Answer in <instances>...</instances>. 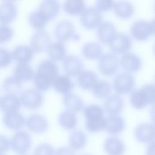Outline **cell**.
I'll list each match as a JSON object with an SVG mask.
<instances>
[{
  "mask_svg": "<svg viewBox=\"0 0 155 155\" xmlns=\"http://www.w3.org/2000/svg\"><path fill=\"white\" fill-rule=\"evenodd\" d=\"M104 114V108L99 105H89L84 109L85 128L88 132L96 133L104 130L105 117Z\"/></svg>",
  "mask_w": 155,
  "mask_h": 155,
  "instance_id": "cell-1",
  "label": "cell"
},
{
  "mask_svg": "<svg viewBox=\"0 0 155 155\" xmlns=\"http://www.w3.org/2000/svg\"><path fill=\"white\" fill-rule=\"evenodd\" d=\"M155 98V88L152 84H146L140 89L131 91L130 103L133 108L140 110L148 105L153 104Z\"/></svg>",
  "mask_w": 155,
  "mask_h": 155,
  "instance_id": "cell-2",
  "label": "cell"
},
{
  "mask_svg": "<svg viewBox=\"0 0 155 155\" xmlns=\"http://www.w3.org/2000/svg\"><path fill=\"white\" fill-rule=\"evenodd\" d=\"M31 146V138L26 131L18 130L10 140L11 150L18 155H25Z\"/></svg>",
  "mask_w": 155,
  "mask_h": 155,
  "instance_id": "cell-3",
  "label": "cell"
},
{
  "mask_svg": "<svg viewBox=\"0 0 155 155\" xmlns=\"http://www.w3.org/2000/svg\"><path fill=\"white\" fill-rule=\"evenodd\" d=\"M154 22L144 20L135 21L130 28L132 38L138 41L147 40L154 35Z\"/></svg>",
  "mask_w": 155,
  "mask_h": 155,
  "instance_id": "cell-4",
  "label": "cell"
},
{
  "mask_svg": "<svg viewBox=\"0 0 155 155\" xmlns=\"http://www.w3.org/2000/svg\"><path fill=\"white\" fill-rule=\"evenodd\" d=\"M19 99L21 105L32 110L40 108L44 101V97L41 92L33 88L27 89L22 92Z\"/></svg>",
  "mask_w": 155,
  "mask_h": 155,
  "instance_id": "cell-5",
  "label": "cell"
},
{
  "mask_svg": "<svg viewBox=\"0 0 155 155\" xmlns=\"http://www.w3.org/2000/svg\"><path fill=\"white\" fill-rule=\"evenodd\" d=\"M135 85L134 77L128 73L117 74L113 79V88L116 94L125 95L131 93Z\"/></svg>",
  "mask_w": 155,
  "mask_h": 155,
  "instance_id": "cell-6",
  "label": "cell"
},
{
  "mask_svg": "<svg viewBox=\"0 0 155 155\" xmlns=\"http://www.w3.org/2000/svg\"><path fill=\"white\" fill-rule=\"evenodd\" d=\"M119 68V61L114 53H108L102 55L98 61V68L104 76L115 74Z\"/></svg>",
  "mask_w": 155,
  "mask_h": 155,
  "instance_id": "cell-7",
  "label": "cell"
},
{
  "mask_svg": "<svg viewBox=\"0 0 155 155\" xmlns=\"http://www.w3.org/2000/svg\"><path fill=\"white\" fill-rule=\"evenodd\" d=\"M54 35L60 42H64L70 40L76 41L80 38L79 35L75 33L73 24L68 21H61L56 25Z\"/></svg>",
  "mask_w": 155,
  "mask_h": 155,
  "instance_id": "cell-8",
  "label": "cell"
},
{
  "mask_svg": "<svg viewBox=\"0 0 155 155\" xmlns=\"http://www.w3.org/2000/svg\"><path fill=\"white\" fill-rule=\"evenodd\" d=\"M102 21V16L100 12L94 7L85 9L81 14V25L86 29L93 30L98 27Z\"/></svg>",
  "mask_w": 155,
  "mask_h": 155,
  "instance_id": "cell-9",
  "label": "cell"
},
{
  "mask_svg": "<svg viewBox=\"0 0 155 155\" xmlns=\"http://www.w3.org/2000/svg\"><path fill=\"white\" fill-rule=\"evenodd\" d=\"M59 68L56 64L51 60H44L38 65L36 76L53 84V81L58 76Z\"/></svg>",
  "mask_w": 155,
  "mask_h": 155,
  "instance_id": "cell-10",
  "label": "cell"
},
{
  "mask_svg": "<svg viewBox=\"0 0 155 155\" xmlns=\"http://www.w3.org/2000/svg\"><path fill=\"white\" fill-rule=\"evenodd\" d=\"M134 134L138 142L142 143H151L154 140V125L151 123L140 124L135 128Z\"/></svg>",
  "mask_w": 155,
  "mask_h": 155,
  "instance_id": "cell-11",
  "label": "cell"
},
{
  "mask_svg": "<svg viewBox=\"0 0 155 155\" xmlns=\"http://www.w3.org/2000/svg\"><path fill=\"white\" fill-rule=\"evenodd\" d=\"M109 45L114 53L124 54L131 49L132 41L127 35L120 33H117Z\"/></svg>",
  "mask_w": 155,
  "mask_h": 155,
  "instance_id": "cell-12",
  "label": "cell"
},
{
  "mask_svg": "<svg viewBox=\"0 0 155 155\" xmlns=\"http://www.w3.org/2000/svg\"><path fill=\"white\" fill-rule=\"evenodd\" d=\"M25 125L27 129L35 134L45 133L48 128V123L47 119L38 114L29 116L25 119Z\"/></svg>",
  "mask_w": 155,
  "mask_h": 155,
  "instance_id": "cell-13",
  "label": "cell"
},
{
  "mask_svg": "<svg viewBox=\"0 0 155 155\" xmlns=\"http://www.w3.org/2000/svg\"><path fill=\"white\" fill-rule=\"evenodd\" d=\"M50 44L49 35L44 30H38L30 38V45L34 52L41 53L47 50Z\"/></svg>",
  "mask_w": 155,
  "mask_h": 155,
  "instance_id": "cell-14",
  "label": "cell"
},
{
  "mask_svg": "<svg viewBox=\"0 0 155 155\" xmlns=\"http://www.w3.org/2000/svg\"><path fill=\"white\" fill-rule=\"evenodd\" d=\"M125 127V120L119 115H108L105 117L104 130L110 135L116 136L120 134Z\"/></svg>",
  "mask_w": 155,
  "mask_h": 155,
  "instance_id": "cell-15",
  "label": "cell"
},
{
  "mask_svg": "<svg viewBox=\"0 0 155 155\" xmlns=\"http://www.w3.org/2000/svg\"><path fill=\"white\" fill-rule=\"evenodd\" d=\"M21 101L16 95L5 94L0 96V111L4 114L19 111Z\"/></svg>",
  "mask_w": 155,
  "mask_h": 155,
  "instance_id": "cell-16",
  "label": "cell"
},
{
  "mask_svg": "<svg viewBox=\"0 0 155 155\" xmlns=\"http://www.w3.org/2000/svg\"><path fill=\"white\" fill-rule=\"evenodd\" d=\"M84 64L81 59L76 56H68L64 59L63 63L64 71L68 77L78 76L83 71Z\"/></svg>",
  "mask_w": 155,
  "mask_h": 155,
  "instance_id": "cell-17",
  "label": "cell"
},
{
  "mask_svg": "<svg viewBox=\"0 0 155 155\" xmlns=\"http://www.w3.org/2000/svg\"><path fill=\"white\" fill-rule=\"evenodd\" d=\"M18 10L13 2H3L0 4V24L8 25L18 16Z\"/></svg>",
  "mask_w": 155,
  "mask_h": 155,
  "instance_id": "cell-18",
  "label": "cell"
},
{
  "mask_svg": "<svg viewBox=\"0 0 155 155\" xmlns=\"http://www.w3.org/2000/svg\"><path fill=\"white\" fill-rule=\"evenodd\" d=\"M120 64L123 70L128 73H136L142 67V62L140 58L134 53H127L120 59Z\"/></svg>",
  "mask_w": 155,
  "mask_h": 155,
  "instance_id": "cell-19",
  "label": "cell"
},
{
  "mask_svg": "<svg viewBox=\"0 0 155 155\" xmlns=\"http://www.w3.org/2000/svg\"><path fill=\"white\" fill-rule=\"evenodd\" d=\"M2 123L8 129L12 131H18L24 127L25 119L19 111L4 114Z\"/></svg>",
  "mask_w": 155,
  "mask_h": 155,
  "instance_id": "cell-20",
  "label": "cell"
},
{
  "mask_svg": "<svg viewBox=\"0 0 155 155\" xmlns=\"http://www.w3.org/2000/svg\"><path fill=\"white\" fill-rule=\"evenodd\" d=\"M116 28L113 23L106 21L98 27L97 35L98 39L103 44L109 45L116 35Z\"/></svg>",
  "mask_w": 155,
  "mask_h": 155,
  "instance_id": "cell-21",
  "label": "cell"
},
{
  "mask_svg": "<svg viewBox=\"0 0 155 155\" xmlns=\"http://www.w3.org/2000/svg\"><path fill=\"white\" fill-rule=\"evenodd\" d=\"M11 53L12 59L18 64H28L34 56L33 49L25 45L16 46Z\"/></svg>",
  "mask_w": 155,
  "mask_h": 155,
  "instance_id": "cell-22",
  "label": "cell"
},
{
  "mask_svg": "<svg viewBox=\"0 0 155 155\" xmlns=\"http://www.w3.org/2000/svg\"><path fill=\"white\" fill-rule=\"evenodd\" d=\"M104 148L108 155H123L125 151V144L117 137H109L104 142Z\"/></svg>",
  "mask_w": 155,
  "mask_h": 155,
  "instance_id": "cell-23",
  "label": "cell"
},
{
  "mask_svg": "<svg viewBox=\"0 0 155 155\" xmlns=\"http://www.w3.org/2000/svg\"><path fill=\"white\" fill-rule=\"evenodd\" d=\"M123 108V100L117 94L109 96L104 102V110L108 115H119L122 112Z\"/></svg>",
  "mask_w": 155,
  "mask_h": 155,
  "instance_id": "cell-24",
  "label": "cell"
},
{
  "mask_svg": "<svg viewBox=\"0 0 155 155\" xmlns=\"http://www.w3.org/2000/svg\"><path fill=\"white\" fill-rule=\"evenodd\" d=\"M63 104L67 111L73 113L81 112L84 108L83 100L74 93H68L63 97Z\"/></svg>",
  "mask_w": 155,
  "mask_h": 155,
  "instance_id": "cell-25",
  "label": "cell"
},
{
  "mask_svg": "<svg viewBox=\"0 0 155 155\" xmlns=\"http://www.w3.org/2000/svg\"><path fill=\"white\" fill-rule=\"evenodd\" d=\"M60 5L58 0H43L39 7L38 10L42 12L49 21L56 17Z\"/></svg>",
  "mask_w": 155,
  "mask_h": 155,
  "instance_id": "cell-26",
  "label": "cell"
},
{
  "mask_svg": "<svg viewBox=\"0 0 155 155\" xmlns=\"http://www.w3.org/2000/svg\"><path fill=\"white\" fill-rule=\"evenodd\" d=\"M98 81L96 74L90 70L82 71L78 75L77 82L78 85L83 90H90Z\"/></svg>",
  "mask_w": 155,
  "mask_h": 155,
  "instance_id": "cell-27",
  "label": "cell"
},
{
  "mask_svg": "<svg viewBox=\"0 0 155 155\" xmlns=\"http://www.w3.org/2000/svg\"><path fill=\"white\" fill-rule=\"evenodd\" d=\"M54 90L61 94H67L71 92L74 87L73 83L66 75L58 76L53 82Z\"/></svg>",
  "mask_w": 155,
  "mask_h": 155,
  "instance_id": "cell-28",
  "label": "cell"
},
{
  "mask_svg": "<svg viewBox=\"0 0 155 155\" xmlns=\"http://www.w3.org/2000/svg\"><path fill=\"white\" fill-rule=\"evenodd\" d=\"M13 76L21 82H27L33 79L34 72L28 64H18L13 70Z\"/></svg>",
  "mask_w": 155,
  "mask_h": 155,
  "instance_id": "cell-29",
  "label": "cell"
},
{
  "mask_svg": "<svg viewBox=\"0 0 155 155\" xmlns=\"http://www.w3.org/2000/svg\"><path fill=\"white\" fill-rule=\"evenodd\" d=\"M113 9L115 15L120 19H129L134 14V7L128 1H122L114 3Z\"/></svg>",
  "mask_w": 155,
  "mask_h": 155,
  "instance_id": "cell-30",
  "label": "cell"
},
{
  "mask_svg": "<svg viewBox=\"0 0 155 155\" xmlns=\"http://www.w3.org/2000/svg\"><path fill=\"white\" fill-rule=\"evenodd\" d=\"M47 54L52 61H61L66 58V49L62 42H56L50 44L47 49Z\"/></svg>",
  "mask_w": 155,
  "mask_h": 155,
  "instance_id": "cell-31",
  "label": "cell"
},
{
  "mask_svg": "<svg viewBox=\"0 0 155 155\" xmlns=\"http://www.w3.org/2000/svg\"><path fill=\"white\" fill-rule=\"evenodd\" d=\"M87 141L86 134L81 130H76L70 134L68 139V144L70 148L73 150H80L84 148Z\"/></svg>",
  "mask_w": 155,
  "mask_h": 155,
  "instance_id": "cell-32",
  "label": "cell"
},
{
  "mask_svg": "<svg viewBox=\"0 0 155 155\" xmlns=\"http://www.w3.org/2000/svg\"><path fill=\"white\" fill-rule=\"evenodd\" d=\"M58 122L60 126L64 129L73 130L77 125L78 119L74 113L67 110L59 114Z\"/></svg>",
  "mask_w": 155,
  "mask_h": 155,
  "instance_id": "cell-33",
  "label": "cell"
},
{
  "mask_svg": "<svg viewBox=\"0 0 155 155\" xmlns=\"http://www.w3.org/2000/svg\"><path fill=\"white\" fill-rule=\"evenodd\" d=\"M82 52L86 59H97L102 56V48L97 43L90 42L83 45Z\"/></svg>",
  "mask_w": 155,
  "mask_h": 155,
  "instance_id": "cell-34",
  "label": "cell"
},
{
  "mask_svg": "<svg viewBox=\"0 0 155 155\" xmlns=\"http://www.w3.org/2000/svg\"><path fill=\"white\" fill-rule=\"evenodd\" d=\"M48 22L47 17L39 10L32 12L28 16L30 25L34 29L42 30Z\"/></svg>",
  "mask_w": 155,
  "mask_h": 155,
  "instance_id": "cell-35",
  "label": "cell"
},
{
  "mask_svg": "<svg viewBox=\"0 0 155 155\" xmlns=\"http://www.w3.org/2000/svg\"><path fill=\"white\" fill-rule=\"evenodd\" d=\"M93 95L99 99H104L108 97L111 91L110 84L104 80L97 81L91 88Z\"/></svg>",
  "mask_w": 155,
  "mask_h": 155,
  "instance_id": "cell-36",
  "label": "cell"
},
{
  "mask_svg": "<svg viewBox=\"0 0 155 155\" xmlns=\"http://www.w3.org/2000/svg\"><path fill=\"white\" fill-rule=\"evenodd\" d=\"M2 88L6 94L16 95L20 93L22 89V84L13 76L7 77L3 81Z\"/></svg>",
  "mask_w": 155,
  "mask_h": 155,
  "instance_id": "cell-37",
  "label": "cell"
},
{
  "mask_svg": "<svg viewBox=\"0 0 155 155\" xmlns=\"http://www.w3.org/2000/svg\"><path fill=\"white\" fill-rule=\"evenodd\" d=\"M84 0H66L64 4L65 12L72 16L81 14L85 10Z\"/></svg>",
  "mask_w": 155,
  "mask_h": 155,
  "instance_id": "cell-38",
  "label": "cell"
},
{
  "mask_svg": "<svg viewBox=\"0 0 155 155\" xmlns=\"http://www.w3.org/2000/svg\"><path fill=\"white\" fill-rule=\"evenodd\" d=\"M13 35V30L10 25L0 24V44H5L10 41Z\"/></svg>",
  "mask_w": 155,
  "mask_h": 155,
  "instance_id": "cell-39",
  "label": "cell"
},
{
  "mask_svg": "<svg viewBox=\"0 0 155 155\" xmlns=\"http://www.w3.org/2000/svg\"><path fill=\"white\" fill-rule=\"evenodd\" d=\"M54 148L47 143L38 145L33 151V155H54Z\"/></svg>",
  "mask_w": 155,
  "mask_h": 155,
  "instance_id": "cell-40",
  "label": "cell"
},
{
  "mask_svg": "<svg viewBox=\"0 0 155 155\" xmlns=\"http://www.w3.org/2000/svg\"><path fill=\"white\" fill-rule=\"evenodd\" d=\"M12 53L6 48L0 47V68L8 67L12 62Z\"/></svg>",
  "mask_w": 155,
  "mask_h": 155,
  "instance_id": "cell-41",
  "label": "cell"
},
{
  "mask_svg": "<svg viewBox=\"0 0 155 155\" xmlns=\"http://www.w3.org/2000/svg\"><path fill=\"white\" fill-rule=\"evenodd\" d=\"M114 0H96L95 8L100 12H107L113 8Z\"/></svg>",
  "mask_w": 155,
  "mask_h": 155,
  "instance_id": "cell-42",
  "label": "cell"
},
{
  "mask_svg": "<svg viewBox=\"0 0 155 155\" xmlns=\"http://www.w3.org/2000/svg\"><path fill=\"white\" fill-rule=\"evenodd\" d=\"M10 148V139L6 136L0 134V154L5 153Z\"/></svg>",
  "mask_w": 155,
  "mask_h": 155,
  "instance_id": "cell-43",
  "label": "cell"
},
{
  "mask_svg": "<svg viewBox=\"0 0 155 155\" xmlns=\"http://www.w3.org/2000/svg\"><path fill=\"white\" fill-rule=\"evenodd\" d=\"M54 155H75L74 150L70 147H62L58 148L56 151Z\"/></svg>",
  "mask_w": 155,
  "mask_h": 155,
  "instance_id": "cell-44",
  "label": "cell"
},
{
  "mask_svg": "<svg viewBox=\"0 0 155 155\" xmlns=\"http://www.w3.org/2000/svg\"><path fill=\"white\" fill-rule=\"evenodd\" d=\"M147 155H154V142L150 143L149 147L147 151Z\"/></svg>",
  "mask_w": 155,
  "mask_h": 155,
  "instance_id": "cell-45",
  "label": "cell"
},
{
  "mask_svg": "<svg viewBox=\"0 0 155 155\" xmlns=\"http://www.w3.org/2000/svg\"><path fill=\"white\" fill-rule=\"evenodd\" d=\"M2 1H4V2H13V3L14 2H16L18 0H2Z\"/></svg>",
  "mask_w": 155,
  "mask_h": 155,
  "instance_id": "cell-46",
  "label": "cell"
},
{
  "mask_svg": "<svg viewBox=\"0 0 155 155\" xmlns=\"http://www.w3.org/2000/svg\"><path fill=\"white\" fill-rule=\"evenodd\" d=\"M82 155H90V154H82Z\"/></svg>",
  "mask_w": 155,
  "mask_h": 155,
  "instance_id": "cell-47",
  "label": "cell"
},
{
  "mask_svg": "<svg viewBox=\"0 0 155 155\" xmlns=\"http://www.w3.org/2000/svg\"><path fill=\"white\" fill-rule=\"evenodd\" d=\"M0 93H1V88H0Z\"/></svg>",
  "mask_w": 155,
  "mask_h": 155,
  "instance_id": "cell-48",
  "label": "cell"
},
{
  "mask_svg": "<svg viewBox=\"0 0 155 155\" xmlns=\"http://www.w3.org/2000/svg\"><path fill=\"white\" fill-rule=\"evenodd\" d=\"M0 155H3V154H0Z\"/></svg>",
  "mask_w": 155,
  "mask_h": 155,
  "instance_id": "cell-49",
  "label": "cell"
}]
</instances>
